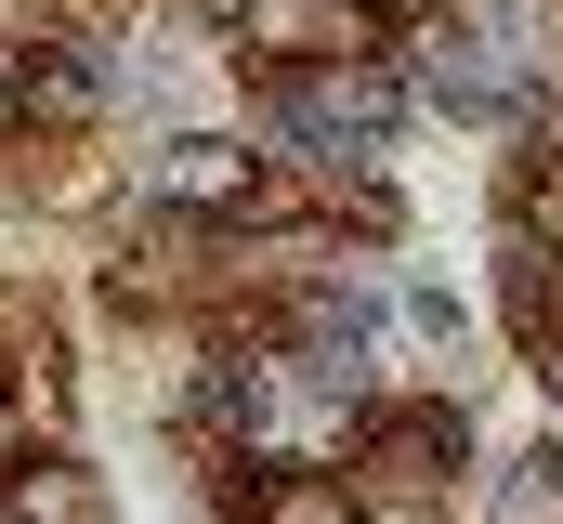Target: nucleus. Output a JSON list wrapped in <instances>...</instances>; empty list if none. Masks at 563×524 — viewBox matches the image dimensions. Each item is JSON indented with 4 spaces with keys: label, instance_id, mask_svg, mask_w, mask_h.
<instances>
[{
    "label": "nucleus",
    "instance_id": "obj_1",
    "mask_svg": "<svg viewBox=\"0 0 563 524\" xmlns=\"http://www.w3.org/2000/svg\"><path fill=\"white\" fill-rule=\"evenodd\" d=\"M394 106H407V92H394L380 66H288L276 106H263V131H276V144H328V157H354V144L394 131Z\"/></svg>",
    "mask_w": 563,
    "mask_h": 524
},
{
    "label": "nucleus",
    "instance_id": "obj_2",
    "mask_svg": "<svg viewBox=\"0 0 563 524\" xmlns=\"http://www.w3.org/2000/svg\"><path fill=\"white\" fill-rule=\"evenodd\" d=\"M144 184H157L170 210H210V223H250V210H263V157H250V144H223V131L157 144V157H144Z\"/></svg>",
    "mask_w": 563,
    "mask_h": 524
},
{
    "label": "nucleus",
    "instance_id": "obj_3",
    "mask_svg": "<svg viewBox=\"0 0 563 524\" xmlns=\"http://www.w3.org/2000/svg\"><path fill=\"white\" fill-rule=\"evenodd\" d=\"M459 446H472L459 406H394V419H367V472H380V485H445Z\"/></svg>",
    "mask_w": 563,
    "mask_h": 524
},
{
    "label": "nucleus",
    "instance_id": "obj_4",
    "mask_svg": "<svg viewBox=\"0 0 563 524\" xmlns=\"http://www.w3.org/2000/svg\"><path fill=\"white\" fill-rule=\"evenodd\" d=\"M420 79H432V106H472V119H498V106L525 92V66H498V40H459V53H432Z\"/></svg>",
    "mask_w": 563,
    "mask_h": 524
},
{
    "label": "nucleus",
    "instance_id": "obj_5",
    "mask_svg": "<svg viewBox=\"0 0 563 524\" xmlns=\"http://www.w3.org/2000/svg\"><path fill=\"white\" fill-rule=\"evenodd\" d=\"M0 524H92V485H79L66 459H26V472L0 485Z\"/></svg>",
    "mask_w": 563,
    "mask_h": 524
},
{
    "label": "nucleus",
    "instance_id": "obj_6",
    "mask_svg": "<svg viewBox=\"0 0 563 524\" xmlns=\"http://www.w3.org/2000/svg\"><path fill=\"white\" fill-rule=\"evenodd\" d=\"M13 106H26V119H92V106H106V79H92L79 53H40V66L13 79Z\"/></svg>",
    "mask_w": 563,
    "mask_h": 524
},
{
    "label": "nucleus",
    "instance_id": "obj_7",
    "mask_svg": "<svg viewBox=\"0 0 563 524\" xmlns=\"http://www.w3.org/2000/svg\"><path fill=\"white\" fill-rule=\"evenodd\" d=\"M263 524H367V512H354V485H328V472H276V485H263Z\"/></svg>",
    "mask_w": 563,
    "mask_h": 524
},
{
    "label": "nucleus",
    "instance_id": "obj_8",
    "mask_svg": "<svg viewBox=\"0 0 563 524\" xmlns=\"http://www.w3.org/2000/svg\"><path fill=\"white\" fill-rule=\"evenodd\" d=\"M498 524H563V459H511L498 472Z\"/></svg>",
    "mask_w": 563,
    "mask_h": 524
},
{
    "label": "nucleus",
    "instance_id": "obj_9",
    "mask_svg": "<svg viewBox=\"0 0 563 524\" xmlns=\"http://www.w3.org/2000/svg\"><path fill=\"white\" fill-rule=\"evenodd\" d=\"M538 223H551V237H563V171H551V184H538Z\"/></svg>",
    "mask_w": 563,
    "mask_h": 524
},
{
    "label": "nucleus",
    "instance_id": "obj_10",
    "mask_svg": "<svg viewBox=\"0 0 563 524\" xmlns=\"http://www.w3.org/2000/svg\"><path fill=\"white\" fill-rule=\"evenodd\" d=\"M538 381H551V406H563V341H551V354H538Z\"/></svg>",
    "mask_w": 563,
    "mask_h": 524
},
{
    "label": "nucleus",
    "instance_id": "obj_11",
    "mask_svg": "<svg viewBox=\"0 0 563 524\" xmlns=\"http://www.w3.org/2000/svg\"><path fill=\"white\" fill-rule=\"evenodd\" d=\"M197 13H223V26H236V13H250V0H197Z\"/></svg>",
    "mask_w": 563,
    "mask_h": 524
},
{
    "label": "nucleus",
    "instance_id": "obj_12",
    "mask_svg": "<svg viewBox=\"0 0 563 524\" xmlns=\"http://www.w3.org/2000/svg\"><path fill=\"white\" fill-rule=\"evenodd\" d=\"M367 13H432V0H367Z\"/></svg>",
    "mask_w": 563,
    "mask_h": 524
},
{
    "label": "nucleus",
    "instance_id": "obj_13",
    "mask_svg": "<svg viewBox=\"0 0 563 524\" xmlns=\"http://www.w3.org/2000/svg\"><path fill=\"white\" fill-rule=\"evenodd\" d=\"M0 393H13V368H0Z\"/></svg>",
    "mask_w": 563,
    "mask_h": 524
},
{
    "label": "nucleus",
    "instance_id": "obj_14",
    "mask_svg": "<svg viewBox=\"0 0 563 524\" xmlns=\"http://www.w3.org/2000/svg\"><path fill=\"white\" fill-rule=\"evenodd\" d=\"M551 459H563V446H551Z\"/></svg>",
    "mask_w": 563,
    "mask_h": 524
}]
</instances>
